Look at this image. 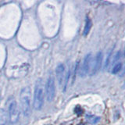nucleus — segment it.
<instances>
[{
	"label": "nucleus",
	"mask_w": 125,
	"mask_h": 125,
	"mask_svg": "<svg viewBox=\"0 0 125 125\" xmlns=\"http://www.w3.org/2000/svg\"><path fill=\"white\" fill-rule=\"evenodd\" d=\"M20 102L23 114L27 116L31 112V92L29 87L23 88L21 90L20 95Z\"/></svg>",
	"instance_id": "nucleus-1"
},
{
	"label": "nucleus",
	"mask_w": 125,
	"mask_h": 125,
	"mask_svg": "<svg viewBox=\"0 0 125 125\" xmlns=\"http://www.w3.org/2000/svg\"><path fill=\"white\" fill-rule=\"evenodd\" d=\"M44 103V88L42 79L36 81L34 95V107L36 110H40Z\"/></svg>",
	"instance_id": "nucleus-2"
},
{
	"label": "nucleus",
	"mask_w": 125,
	"mask_h": 125,
	"mask_svg": "<svg viewBox=\"0 0 125 125\" xmlns=\"http://www.w3.org/2000/svg\"><path fill=\"white\" fill-rule=\"evenodd\" d=\"M7 107L10 120L12 124H16L19 119V109L17 101L13 96H10L7 100Z\"/></svg>",
	"instance_id": "nucleus-3"
},
{
	"label": "nucleus",
	"mask_w": 125,
	"mask_h": 125,
	"mask_svg": "<svg viewBox=\"0 0 125 125\" xmlns=\"http://www.w3.org/2000/svg\"><path fill=\"white\" fill-rule=\"evenodd\" d=\"M45 92H46V98L48 102H52L55 98V94H56V85H55V80L54 77L50 73L49 78L47 79V83L45 86Z\"/></svg>",
	"instance_id": "nucleus-4"
},
{
	"label": "nucleus",
	"mask_w": 125,
	"mask_h": 125,
	"mask_svg": "<svg viewBox=\"0 0 125 125\" xmlns=\"http://www.w3.org/2000/svg\"><path fill=\"white\" fill-rule=\"evenodd\" d=\"M91 62H92V53H88L84 56L83 62H82V66L79 71L80 77H84L88 73L90 70V66H91Z\"/></svg>",
	"instance_id": "nucleus-5"
},
{
	"label": "nucleus",
	"mask_w": 125,
	"mask_h": 125,
	"mask_svg": "<svg viewBox=\"0 0 125 125\" xmlns=\"http://www.w3.org/2000/svg\"><path fill=\"white\" fill-rule=\"evenodd\" d=\"M102 61H103V52H99L95 56V61H94V64H93V66L92 68L91 73H90V74H91L92 76L95 75V73H97L99 71V70L101 68V66H102Z\"/></svg>",
	"instance_id": "nucleus-6"
},
{
	"label": "nucleus",
	"mask_w": 125,
	"mask_h": 125,
	"mask_svg": "<svg viewBox=\"0 0 125 125\" xmlns=\"http://www.w3.org/2000/svg\"><path fill=\"white\" fill-rule=\"evenodd\" d=\"M56 78L58 84L60 86H62L64 83V79H65V66L64 64L60 63L57 66L56 69Z\"/></svg>",
	"instance_id": "nucleus-7"
},
{
	"label": "nucleus",
	"mask_w": 125,
	"mask_h": 125,
	"mask_svg": "<svg viewBox=\"0 0 125 125\" xmlns=\"http://www.w3.org/2000/svg\"><path fill=\"white\" fill-rule=\"evenodd\" d=\"M92 22L91 21V19L89 17L86 18V21H85V25H84V32L83 34L84 36H87L88 34V33L90 32V30L92 28Z\"/></svg>",
	"instance_id": "nucleus-8"
},
{
	"label": "nucleus",
	"mask_w": 125,
	"mask_h": 125,
	"mask_svg": "<svg viewBox=\"0 0 125 125\" xmlns=\"http://www.w3.org/2000/svg\"><path fill=\"white\" fill-rule=\"evenodd\" d=\"M8 120V115L5 109H0V125H6Z\"/></svg>",
	"instance_id": "nucleus-9"
},
{
	"label": "nucleus",
	"mask_w": 125,
	"mask_h": 125,
	"mask_svg": "<svg viewBox=\"0 0 125 125\" xmlns=\"http://www.w3.org/2000/svg\"><path fill=\"white\" fill-rule=\"evenodd\" d=\"M100 117L94 115H86V120L91 124H95L100 121Z\"/></svg>",
	"instance_id": "nucleus-10"
},
{
	"label": "nucleus",
	"mask_w": 125,
	"mask_h": 125,
	"mask_svg": "<svg viewBox=\"0 0 125 125\" xmlns=\"http://www.w3.org/2000/svg\"><path fill=\"white\" fill-rule=\"evenodd\" d=\"M121 69H122V63H121L120 62H116L114 66H113L111 73L113 74H116V73H118L120 71Z\"/></svg>",
	"instance_id": "nucleus-11"
},
{
	"label": "nucleus",
	"mask_w": 125,
	"mask_h": 125,
	"mask_svg": "<svg viewBox=\"0 0 125 125\" xmlns=\"http://www.w3.org/2000/svg\"><path fill=\"white\" fill-rule=\"evenodd\" d=\"M111 57H112V49L109 50V52L107 55V57H106V60H105V69H108L109 64L111 62Z\"/></svg>",
	"instance_id": "nucleus-12"
},
{
	"label": "nucleus",
	"mask_w": 125,
	"mask_h": 125,
	"mask_svg": "<svg viewBox=\"0 0 125 125\" xmlns=\"http://www.w3.org/2000/svg\"><path fill=\"white\" fill-rule=\"evenodd\" d=\"M120 55H121V52L120 51H118L114 56H113V60H112V61H111V63L114 66L117 62H118V60H119V59H120Z\"/></svg>",
	"instance_id": "nucleus-13"
},
{
	"label": "nucleus",
	"mask_w": 125,
	"mask_h": 125,
	"mask_svg": "<svg viewBox=\"0 0 125 125\" xmlns=\"http://www.w3.org/2000/svg\"><path fill=\"white\" fill-rule=\"evenodd\" d=\"M74 110H75V113H77V114H81V113H81L82 112V109L79 106V105H77Z\"/></svg>",
	"instance_id": "nucleus-14"
},
{
	"label": "nucleus",
	"mask_w": 125,
	"mask_h": 125,
	"mask_svg": "<svg viewBox=\"0 0 125 125\" xmlns=\"http://www.w3.org/2000/svg\"><path fill=\"white\" fill-rule=\"evenodd\" d=\"M124 74H125V66H124V69L122 70V72H121V75L120 76H123V75H124Z\"/></svg>",
	"instance_id": "nucleus-15"
},
{
	"label": "nucleus",
	"mask_w": 125,
	"mask_h": 125,
	"mask_svg": "<svg viewBox=\"0 0 125 125\" xmlns=\"http://www.w3.org/2000/svg\"><path fill=\"white\" fill-rule=\"evenodd\" d=\"M78 125H86V124H83V123H81V124H79Z\"/></svg>",
	"instance_id": "nucleus-16"
},
{
	"label": "nucleus",
	"mask_w": 125,
	"mask_h": 125,
	"mask_svg": "<svg viewBox=\"0 0 125 125\" xmlns=\"http://www.w3.org/2000/svg\"><path fill=\"white\" fill-rule=\"evenodd\" d=\"M124 56H125V49H124Z\"/></svg>",
	"instance_id": "nucleus-17"
}]
</instances>
